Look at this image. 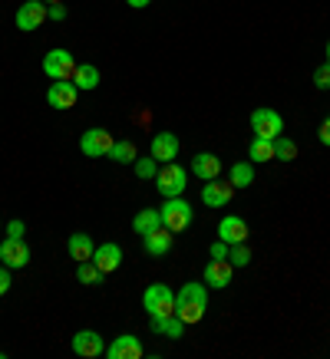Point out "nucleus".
I'll use <instances>...</instances> for the list:
<instances>
[{
	"label": "nucleus",
	"instance_id": "obj_1",
	"mask_svg": "<svg viewBox=\"0 0 330 359\" xmlns=\"http://www.w3.org/2000/svg\"><path fill=\"white\" fill-rule=\"evenodd\" d=\"M205 310H209V287H205V280H188L185 287H178L176 294V316L182 320V323H202V316H205Z\"/></svg>",
	"mask_w": 330,
	"mask_h": 359
},
{
	"label": "nucleus",
	"instance_id": "obj_2",
	"mask_svg": "<svg viewBox=\"0 0 330 359\" xmlns=\"http://www.w3.org/2000/svg\"><path fill=\"white\" fill-rule=\"evenodd\" d=\"M143 310L149 316H172L176 313V290L165 283H149L143 294Z\"/></svg>",
	"mask_w": 330,
	"mask_h": 359
},
{
	"label": "nucleus",
	"instance_id": "obj_3",
	"mask_svg": "<svg viewBox=\"0 0 330 359\" xmlns=\"http://www.w3.org/2000/svg\"><path fill=\"white\" fill-rule=\"evenodd\" d=\"M188 185V172L182 168V165L176 162H165L159 165V175H155V191L162 198H178L182 191H185Z\"/></svg>",
	"mask_w": 330,
	"mask_h": 359
},
{
	"label": "nucleus",
	"instance_id": "obj_4",
	"mask_svg": "<svg viewBox=\"0 0 330 359\" xmlns=\"http://www.w3.org/2000/svg\"><path fill=\"white\" fill-rule=\"evenodd\" d=\"M159 215H162V224L172 234H182V231L192 224V205L188 201H182V195L178 198H165V205L159 208Z\"/></svg>",
	"mask_w": 330,
	"mask_h": 359
},
{
	"label": "nucleus",
	"instance_id": "obj_5",
	"mask_svg": "<svg viewBox=\"0 0 330 359\" xmlns=\"http://www.w3.org/2000/svg\"><path fill=\"white\" fill-rule=\"evenodd\" d=\"M13 23H17V30H23V33L40 30V27L46 23V4L44 0H23L20 7H17Z\"/></svg>",
	"mask_w": 330,
	"mask_h": 359
},
{
	"label": "nucleus",
	"instance_id": "obj_6",
	"mask_svg": "<svg viewBox=\"0 0 330 359\" xmlns=\"http://www.w3.org/2000/svg\"><path fill=\"white\" fill-rule=\"evenodd\" d=\"M73 69H77V60L63 46H56V50H50L44 56V73L50 79H73Z\"/></svg>",
	"mask_w": 330,
	"mask_h": 359
},
{
	"label": "nucleus",
	"instance_id": "obj_7",
	"mask_svg": "<svg viewBox=\"0 0 330 359\" xmlns=\"http://www.w3.org/2000/svg\"><path fill=\"white\" fill-rule=\"evenodd\" d=\"M112 132L106 129H86L83 135H79V149H83V155H89V158H106L112 149Z\"/></svg>",
	"mask_w": 330,
	"mask_h": 359
},
{
	"label": "nucleus",
	"instance_id": "obj_8",
	"mask_svg": "<svg viewBox=\"0 0 330 359\" xmlns=\"http://www.w3.org/2000/svg\"><path fill=\"white\" fill-rule=\"evenodd\" d=\"M251 132L254 135H261V139H277V135L284 132V119H281V112L254 109L251 112Z\"/></svg>",
	"mask_w": 330,
	"mask_h": 359
},
{
	"label": "nucleus",
	"instance_id": "obj_9",
	"mask_svg": "<svg viewBox=\"0 0 330 359\" xmlns=\"http://www.w3.org/2000/svg\"><path fill=\"white\" fill-rule=\"evenodd\" d=\"M79 99V89L73 79H53L50 89H46V102L53 106V109H73Z\"/></svg>",
	"mask_w": 330,
	"mask_h": 359
},
{
	"label": "nucleus",
	"instance_id": "obj_10",
	"mask_svg": "<svg viewBox=\"0 0 330 359\" xmlns=\"http://www.w3.org/2000/svg\"><path fill=\"white\" fill-rule=\"evenodd\" d=\"M73 353L79 359H96V356H106V339L99 337L96 330H79L77 337H73Z\"/></svg>",
	"mask_w": 330,
	"mask_h": 359
},
{
	"label": "nucleus",
	"instance_id": "obj_11",
	"mask_svg": "<svg viewBox=\"0 0 330 359\" xmlns=\"http://www.w3.org/2000/svg\"><path fill=\"white\" fill-rule=\"evenodd\" d=\"M30 248H27V241L23 238H7L4 244H0V261L7 264L11 271H20V267H27L30 264Z\"/></svg>",
	"mask_w": 330,
	"mask_h": 359
},
{
	"label": "nucleus",
	"instance_id": "obj_12",
	"mask_svg": "<svg viewBox=\"0 0 330 359\" xmlns=\"http://www.w3.org/2000/svg\"><path fill=\"white\" fill-rule=\"evenodd\" d=\"M149 155H152L159 165L176 162V155H178V135H176V132H155L152 142H149Z\"/></svg>",
	"mask_w": 330,
	"mask_h": 359
},
{
	"label": "nucleus",
	"instance_id": "obj_13",
	"mask_svg": "<svg viewBox=\"0 0 330 359\" xmlns=\"http://www.w3.org/2000/svg\"><path fill=\"white\" fill-rule=\"evenodd\" d=\"M106 356L110 359H143L145 349H143V343H139V337L122 333V337H116L112 343H106Z\"/></svg>",
	"mask_w": 330,
	"mask_h": 359
},
{
	"label": "nucleus",
	"instance_id": "obj_14",
	"mask_svg": "<svg viewBox=\"0 0 330 359\" xmlns=\"http://www.w3.org/2000/svg\"><path fill=\"white\" fill-rule=\"evenodd\" d=\"M231 198H235V185H231V182H221V178H215V182H205V185H202V205L225 208Z\"/></svg>",
	"mask_w": 330,
	"mask_h": 359
},
{
	"label": "nucleus",
	"instance_id": "obj_15",
	"mask_svg": "<svg viewBox=\"0 0 330 359\" xmlns=\"http://www.w3.org/2000/svg\"><path fill=\"white\" fill-rule=\"evenodd\" d=\"M221 158L215 152H198L195 158H192V175L195 178H202V182H215V178H221Z\"/></svg>",
	"mask_w": 330,
	"mask_h": 359
},
{
	"label": "nucleus",
	"instance_id": "obj_16",
	"mask_svg": "<svg viewBox=\"0 0 330 359\" xmlns=\"http://www.w3.org/2000/svg\"><path fill=\"white\" fill-rule=\"evenodd\" d=\"M231 273H235L231 261H211V264H205L202 280H205V287H209V290H221V287H228V283H231Z\"/></svg>",
	"mask_w": 330,
	"mask_h": 359
},
{
	"label": "nucleus",
	"instance_id": "obj_17",
	"mask_svg": "<svg viewBox=\"0 0 330 359\" xmlns=\"http://www.w3.org/2000/svg\"><path fill=\"white\" fill-rule=\"evenodd\" d=\"M93 264H96L103 273H112V271H119V264H122V248L119 244H96V250H93Z\"/></svg>",
	"mask_w": 330,
	"mask_h": 359
},
{
	"label": "nucleus",
	"instance_id": "obj_18",
	"mask_svg": "<svg viewBox=\"0 0 330 359\" xmlns=\"http://www.w3.org/2000/svg\"><path fill=\"white\" fill-rule=\"evenodd\" d=\"M218 238L225 241V244H244V241H248V224H244V218L225 215L218 224Z\"/></svg>",
	"mask_w": 330,
	"mask_h": 359
},
{
	"label": "nucleus",
	"instance_id": "obj_19",
	"mask_svg": "<svg viewBox=\"0 0 330 359\" xmlns=\"http://www.w3.org/2000/svg\"><path fill=\"white\" fill-rule=\"evenodd\" d=\"M149 330H152V333H159V337H169V339H182V337H185V323H182L176 313H172V316H149Z\"/></svg>",
	"mask_w": 330,
	"mask_h": 359
},
{
	"label": "nucleus",
	"instance_id": "obj_20",
	"mask_svg": "<svg viewBox=\"0 0 330 359\" xmlns=\"http://www.w3.org/2000/svg\"><path fill=\"white\" fill-rule=\"evenodd\" d=\"M143 244H145V254H149V257H165V254L172 250V231L162 224V228H155L152 234H145Z\"/></svg>",
	"mask_w": 330,
	"mask_h": 359
},
{
	"label": "nucleus",
	"instance_id": "obj_21",
	"mask_svg": "<svg viewBox=\"0 0 330 359\" xmlns=\"http://www.w3.org/2000/svg\"><path fill=\"white\" fill-rule=\"evenodd\" d=\"M66 250H70V257L73 261H93V250H96V241L89 238V234H83V231H77V234H70V241H66Z\"/></svg>",
	"mask_w": 330,
	"mask_h": 359
},
{
	"label": "nucleus",
	"instance_id": "obj_22",
	"mask_svg": "<svg viewBox=\"0 0 330 359\" xmlns=\"http://www.w3.org/2000/svg\"><path fill=\"white\" fill-rule=\"evenodd\" d=\"M155 228H162V215H159V208H143L136 218H132V231L145 238V234H152Z\"/></svg>",
	"mask_w": 330,
	"mask_h": 359
},
{
	"label": "nucleus",
	"instance_id": "obj_23",
	"mask_svg": "<svg viewBox=\"0 0 330 359\" xmlns=\"http://www.w3.org/2000/svg\"><path fill=\"white\" fill-rule=\"evenodd\" d=\"M73 83H77V89L83 93H93V89L103 83V76H99V69L93 63H77V69H73Z\"/></svg>",
	"mask_w": 330,
	"mask_h": 359
},
{
	"label": "nucleus",
	"instance_id": "obj_24",
	"mask_svg": "<svg viewBox=\"0 0 330 359\" xmlns=\"http://www.w3.org/2000/svg\"><path fill=\"white\" fill-rule=\"evenodd\" d=\"M248 158H251V162H271V158H275V139L254 135V139L248 142Z\"/></svg>",
	"mask_w": 330,
	"mask_h": 359
},
{
	"label": "nucleus",
	"instance_id": "obj_25",
	"mask_svg": "<svg viewBox=\"0 0 330 359\" xmlns=\"http://www.w3.org/2000/svg\"><path fill=\"white\" fill-rule=\"evenodd\" d=\"M110 158L116 165H132L136 158H139V152H136V145H132L129 139H116L110 149Z\"/></svg>",
	"mask_w": 330,
	"mask_h": 359
},
{
	"label": "nucleus",
	"instance_id": "obj_26",
	"mask_svg": "<svg viewBox=\"0 0 330 359\" xmlns=\"http://www.w3.org/2000/svg\"><path fill=\"white\" fill-rule=\"evenodd\" d=\"M228 182L235 185V191H238V188H248L254 182V165L251 162H235L228 172Z\"/></svg>",
	"mask_w": 330,
	"mask_h": 359
},
{
	"label": "nucleus",
	"instance_id": "obj_27",
	"mask_svg": "<svg viewBox=\"0 0 330 359\" xmlns=\"http://www.w3.org/2000/svg\"><path fill=\"white\" fill-rule=\"evenodd\" d=\"M77 280L86 283V287H93V283H103V280H106V273L99 271L93 261H79L77 264Z\"/></svg>",
	"mask_w": 330,
	"mask_h": 359
},
{
	"label": "nucleus",
	"instance_id": "obj_28",
	"mask_svg": "<svg viewBox=\"0 0 330 359\" xmlns=\"http://www.w3.org/2000/svg\"><path fill=\"white\" fill-rule=\"evenodd\" d=\"M275 158H277V162H294V158H297V145L287 139L284 132L275 139Z\"/></svg>",
	"mask_w": 330,
	"mask_h": 359
},
{
	"label": "nucleus",
	"instance_id": "obj_29",
	"mask_svg": "<svg viewBox=\"0 0 330 359\" xmlns=\"http://www.w3.org/2000/svg\"><path fill=\"white\" fill-rule=\"evenodd\" d=\"M228 261H231V267H248V264H251V250H248V241H244V244H231Z\"/></svg>",
	"mask_w": 330,
	"mask_h": 359
},
{
	"label": "nucleus",
	"instance_id": "obj_30",
	"mask_svg": "<svg viewBox=\"0 0 330 359\" xmlns=\"http://www.w3.org/2000/svg\"><path fill=\"white\" fill-rule=\"evenodd\" d=\"M136 175H139V178H145V182H155V175H159V162H155L152 155H149V158H136Z\"/></svg>",
	"mask_w": 330,
	"mask_h": 359
},
{
	"label": "nucleus",
	"instance_id": "obj_31",
	"mask_svg": "<svg viewBox=\"0 0 330 359\" xmlns=\"http://www.w3.org/2000/svg\"><path fill=\"white\" fill-rule=\"evenodd\" d=\"M314 86L317 89H330V63L324 60V66H317L314 69Z\"/></svg>",
	"mask_w": 330,
	"mask_h": 359
},
{
	"label": "nucleus",
	"instance_id": "obj_32",
	"mask_svg": "<svg viewBox=\"0 0 330 359\" xmlns=\"http://www.w3.org/2000/svg\"><path fill=\"white\" fill-rule=\"evenodd\" d=\"M228 250H231V244H225V241H215L209 248V254H211V261H228Z\"/></svg>",
	"mask_w": 330,
	"mask_h": 359
},
{
	"label": "nucleus",
	"instance_id": "obj_33",
	"mask_svg": "<svg viewBox=\"0 0 330 359\" xmlns=\"http://www.w3.org/2000/svg\"><path fill=\"white\" fill-rule=\"evenodd\" d=\"M46 20H53V23L66 20V7H63V4H46Z\"/></svg>",
	"mask_w": 330,
	"mask_h": 359
},
{
	"label": "nucleus",
	"instance_id": "obj_34",
	"mask_svg": "<svg viewBox=\"0 0 330 359\" xmlns=\"http://www.w3.org/2000/svg\"><path fill=\"white\" fill-rule=\"evenodd\" d=\"M23 231H27V224H23L20 218L7 221V238H23Z\"/></svg>",
	"mask_w": 330,
	"mask_h": 359
},
{
	"label": "nucleus",
	"instance_id": "obj_35",
	"mask_svg": "<svg viewBox=\"0 0 330 359\" xmlns=\"http://www.w3.org/2000/svg\"><path fill=\"white\" fill-rule=\"evenodd\" d=\"M11 283H13V277H11V267L4 264V267H0V297H4V294H7V290H11Z\"/></svg>",
	"mask_w": 330,
	"mask_h": 359
},
{
	"label": "nucleus",
	"instance_id": "obj_36",
	"mask_svg": "<svg viewBox=\"0 0 330 359\" xmlns=\"http://www.w3.org/2000/svg\"><path fill=\"white\" fill-rule=\"evenodd\" d=\"M317 139H320V142H324V145H327V149H330V116H327V119H324V122H320Z\"/></svg>",
	"mask_w": 330,
	"mask_h": 359
},
{
	"label": "nucleus",
	"instance_id": "obj_37",
	"mask_svg": "<svg viewBox=\"0 0 330 359\" xmlns=\"http://www.w3.org/2000/svg\"><path fill=\"white\" fill-rule=\"evenodd\" d=\"M126 4H129L132 11H145V7H149V4H152V0H126Z\"/></svg>",
	"mask_w": 330,
	"mask_h": 359
},
{
	"label": "nucleus",
	"instance_id": "obj_38",
	"mask_svg": "<svg viewBox=\"0 0 330 359\" xmlns=\"http://www.w3.org/2000/svg\"><path fill=\"white\" fill-rule=\"evenodd\" d=\"M327 63H330V40H327Z\"/></svg>",
	"mask_w": 330,
	"mask_h": 359
},
{
	"label": "nucleus",
	"instance_id": "obj_39",
	"mask_svg": "<svg viewBox=\"0 0 330 359\" xmlns=\"http://www.w3.org/2000/svg\"><path fill=\"white\" fill-rule=\"evenodd\" d=\"M44 4H60V0H44Z\"/></svg>",
	"mask_w": 330,
	"mask_h": 359
}]
</instances>
